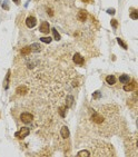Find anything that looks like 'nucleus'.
<instances>
[{"label": "nucleus", "mask_w": 138, "mask_h": 157, "mask_svg": "<svg viewBox=\"0 0 138 157\" xmlns=\"http://www.w3.org/2000/svg\"><path fill=\"white\" fill-rule=\"evenodd\" d=\"M20 120L23 123V124H30V123H32V120H33V116H32V114H30V113H22L21 115H20Z\"/></svg>", "instance_id": "f257e3e1"}, {"label": "nucleus", "mask_w": 138, "mask_h": 157, "mask_svg": "<svg viewBox=\"0 0 138 157\" xmlns=\"http://www.w3.org/2000/svg\"><path fill=\"white\" fill-rule=\"evenodd\" d=\"M29 133H30V129L28 128V127H22V128H20L19 132L16 133V137L19 138V139H23L25 137H27L29 135Z\"/></svg>", "instance_id": "f03ea898"}, {"label": "nucleus", "mask_w": 138, "mask_h": 157, "mask_svg": "<svg viewBox=\"0 0 138 157\" xmlns=\"http://www.w3.org/2000/svg\"><path fill=\"white\" fill-rule=\"evenodd\" d=\"M137 89V82L135 80H133V81H129V84L127 82L125 86H124V90L125 91H134V90Z\"/></svg>", "instance_id": "7ed1b4c3"}, {"label": "nucleus", "mask_w": 138, "mask_h": 157, "mask_svg": "<svg viewBox=\"0 0 138 157\" xmlns=\"http://www.w3.org/2000/svg\"><path fill=\"white\" fill-rule=\"evenodd\" d=\"M73 62L77 63V65H79V66H82L84 65V62H85V59H84V57L81 55H79V53H75L73 55Z\"/></svg>", "instance_id": "20e7f679"}, {"label": "nucleus", "mask_w": 138, "mask_h": 157, "mask_svg": "<svg viewBox=\"0 0 138 157\" xmlns=\"http://www.w3.org/2000/svg\"><path fill=\"white\" fill-rule=\"evenodd\" d=\"M36 23H37V19L32 16H29L28 18L26 19V25L28 28H33V27L36 26Z\"/></svg>", "instance_id": "39448f33"}, {"label": "nucleus", "mask_w": 138, "mask_h": 157, "mask_svg": "<svg viewBox=\"0 0 138 157\" xmlns=\"http://www.w3.org/2000/svg\"><path fill=\"white\" fill-rule=\"evenodd\" d=\"M39 30H40V32H42V33H49V30H50L49 23L47 21L41 22V25L39 27Z\"/></svg>", "instance_id": "423d86ee"}, {"label": "nucleus", "mask_w": 138, "mask_h": 157, "mask_svg": "<svg viewBox=\"0 0 138 157\" xmlns=\"http://www.w3.org/2000/svg\"><path fill=\"white\" fill-rule=\"evenodd\" d=\"M60 135H61L62 138H68L69 135H70L68 127H67V126H62L61 129H60Z\"/></svg>", "instance_id": "0eeeda50"}, {"label": "nucleus", "mask_w": 138, "mask_h": 157, "mask_svg": "<svg viewBox=\"0 0 138 157\" xmlns=\"http://www.w3.org/2000/svg\"><path fill=\"white\" fill-rule=\"evenodd\" d=\"M77 18H78L79 21H86L87 19V12L85 11V10H79L78 15H77Z\"/></svg>", "instance_id": "6e6552de"}, {"label": "nucleus", "mask_w": 138, "mask_h": 157, "mask_svg": "<svg viewBox=\"0 0 138 157\" xmlns=\"http://www.w3.org/2000/svg\"><path fill=\"white\" fill-rule=\"evenodd\" d=\"M106 81L108 85H115L116 84V77L114 75H109L106 77Z\"/></svg>", "instance_id": "1a4fd4ad"}, {"label": "nucleus", "mask_w": 138, "mask_h": 157, "mask_svg": "<svg viewBox=\"0 0 138 157\" xmlns=\"http://www.w3.org/2000/svg\"><path fill=\"white\" fill-rule=\"evenodd\" d=\"M119 81L122 84H127L130 81V77L128 75H122L119 77Z\"/></svg>", "instance_id": "9d476101"}, {"label": "nucleus", "mask_w": 138, "mask_h": 157, "mask_svg": "<svg viewBox=\"0 0 138 157\" xmlns=\"http://www.w3.org/2000/svg\"><path fill=\"white\" fill-rule=\"evenodd\" d=\"M30 48H31V51H33V52H39L40 50H41V47H40L39 43H32V45L30 46Z\"/></svg>", "instance_id": "9b49d317"}, {"label": "nucleus", "mask_w": 138, "mask_h": 157, "mask_svg": "<svg viewBox=\"0 0 138 157\" xmlns=\"http://www.w3.org/2000/svg\"><path fill=\"white\" fill-rule=\"evenodd\" d=\"M30 52H31V48H30V46H27V47H25V48H22L21 50H20V53L23 55V56L29 55Z\"/></svg>", "instance_id": "f8f14e48"}, {"label": "nucleus", "mask_w": 138, "mask_h": 157, "mask_svg": "<svg viewBox=\"0 0 138 157\" xmlns=\"http://www.w3.org/2000/svg\"><path fill=\"white\" fill-rule=\"evenodd\" d=\"M27 93V87L26 86H20L18 89H17V94L18 95H25Z\"/></svg>", "instance_id": "ddd939ff"}, {"label": "nucleus", "mask_w": 138, "mask_h": 157, "mask_svg": "<svg viewBox=\"0 0 138 157\" xmlns=\"http://www.w3.org/2000/svg\"><path fill=\"white\" fill-rule=\"evenodd\" d=\"M77 156L78 157H89L90 153L88 152V150H80V152L77 154Z\"/></svg>", "instance_id": "4468645a"}, {"label": "nucleus", "mask_w": 138, "mask_h": 157, "mask_svg": "<svg viewBox=\"0 0 138 157\" xmlns=\"http://www.w3.org/2000/svg\"><path fill=\"white\" fill-rule=\"evenodd\" d=\"M9 77H10V70L7 72V76H6V79H5V82H3V86H5V89H8L9 87Z\"/></svg>", "instance_id": "2eb2a0df"}, {"label": "nucleus", "mask_w": 138, "mask_h": 157, "mask_svg": "<svg viewBox=\"0 0 138 157\" xmlns=\"http://www.w3.org/2000/svg\"><path fill=\"white\" fill-rule=\"evenodd\" d=\"M52 35H53V38H55V40H60V33L57 31V29L56 28H52Z\"/></svg>", "instance_id": "dca6fc26"}, {"label": "nucleus", "mask_w": 138, "mask_h": 157, "mask_svg": "<svg viewBox=\"0 0 138 157\" xmlns=\"http://www.w3.org/2000/svg\"><path fill=\"white\" fill-rule=\"evenodd\" d=\"M130 18L134 19V20H137L138 19V12H137V10L132 9V12H130Z\"/></svg>", "instance_id": "f3484780"}, {"label": "nucleus", "mask_w": 138, "mask_h": 157, "mask_svg": "<svg viewBox=\"0 0 138 157\" xmlns=\"http://www.w3.org/2000/svg\"><path fill=\"white\" fill-rule=\"evenodd\" d=\"M72 103H73V97L72 96H68V98L66 100V104H67V107H71L72 106Z\"/></svg>", "instance_id": "a211bd4d"}, {"label": "nucleus", "mask_w": 138, "mask_h": 157, "mask_svg": "<svg viewBox=\"0 0 138 157\" xmlns=\"http://www.w3.org/2000/svg\"><path fill=\"white\" fill-rule=\"evenodd\" d=\"M51 40H52L51 37H42V38H40V41L45 42V43H50L51 42Z\"/></svg>", "instance_id": "6ab92c4d"}, {"label": "nucleus", "mask_w": 138, "mask_h": 157, "mask_svg": "<svg viewBox=\"0 0 138 157\" xmlns=\"http://www.w3.org/2000/svg\"><path fill=\"white\" fill-rule=\"evenodd\" d=\"M117 42H118V43H119V45H120V46H122V47H123V48H124V49H127V45H126V43H125V42H124V41H123V40H122V39H120V38H117Z\"/></svg>", "instance_id": "aec40b11"}, {"label": "nucleus", "mask_w": 138, "mask_h": 157, "mask_svg": "<svg viewBox=\"0 0 138 157\" xmlns=\"http://www.w3.org/2000/svg\"><path fill=\"white\" fill-rule=\"evenodd\" d=\"M66 109H67L66 107H60V108H59V114H60V116H61V117H65L66 116V114H65V110Z\"/></svg>", "instance_id": "412c9836"}, {"label": "nucleus", "mask_w": 138, "mask_h": 157, "mask_svg": "<svg viewBox=\"0 0 138 157\" xmlns=\"http://www.w3.org/2000/svg\"><path fill=\"white\" fill-rule=\"evenodd\" d=\"M112 26L114 27V28H117V26H118V23H117V21H116L115 19L112 20Z\"/></svg>", "instance_id": "4be33fe9"}, {"label": "nucleus", "mask_w": 138, "mask_h": 157, "mask_svg": "<svg viewBox=\"0 0 138 157\" xmlns=\"http://www.w3.org/2000/svg\"><path fill=\"white\" fill-rule=\"evenodd\" d=\"M107 12L110 13V15H115V9H108L107 10Z\"/></svg>", "instance_id": "5701e85b"}, {"label": "nucleus", "mask_w": 138, "mask_h": 157, "mask_svg": "<svg viewBox=\"0 0 138 157\" xmlns=\"http://www.w3.org/2000/svg\"><path fill=\"white\" fill-rule=\"evenodd\" d=\"M100 96V94H99V91H97L95 95H94V98H97V97H99Z\"/></svg>", "instance_id": "b1692460"}, {"label": "nucleus", "mask_w": 138, "mask_h": 157, "mask_svg": "<svg viewBox=\"0 0 138 157\" xmlns=\"http://www.w3.org/2000/svg\"><path fill=\"white\" fill-rule=\"evenodd\" d=\"M12 1L15 2L16 5H19V3H20V0H12Z\"/></svg>", "instance_id": "393cba45"}, {"label": "nucleus", "mask_w": 138, "mask_h": 157, "mask_svg": "<svg viewBox=\"0 0 138 157\" xmlns=\"http://www.w3.org/2000/svg\"><path fill=\"white\" fill-rule=\"evenodd\" d=\"M82 1H84V2H93L94 0H82Z\"/></svg>", "instance_id": "a878e982"}]
</instances>
